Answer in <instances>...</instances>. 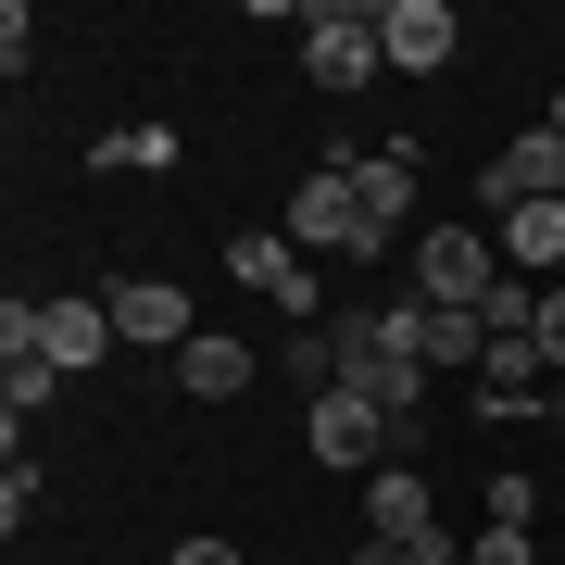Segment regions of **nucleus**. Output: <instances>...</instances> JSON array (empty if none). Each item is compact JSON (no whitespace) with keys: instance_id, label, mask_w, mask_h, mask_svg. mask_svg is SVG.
Returning <instances> with one entry per match:
<instances>
[{"instance_id":"f257e3e1","label":"nucleus","mask_w":565,"mask_h":565,"mask_svg":"<svg viewBox=\"0 0 565 565\" xmlns=\"http://www.w3.org/2000/svg\"><path fill=\"white\" fill-rule=\"evenodd\" d=\"M340 327V377L352 390H377L390 427H415L427 415V352H415V302H390V315H327Z\"/></svg>"},{"instance_id":"f03ea898","label":"nucleus","mask_w":565,"mask_h":565,"mask_svg":"<svg viewBox=\"0 0 565 565\" xmlns=\"http://www.w3.org/2000/svg\"><path fill=\"white\" fill-rule=\"evenodd\" d=\"M0 352H51L63 377H88V364L126 352V340H114V302H102V289H51V302H0Z\"/></svg>"},{"instance_id":"7ed1b4c3","label":"nucleus","mask_w":565,"mask_h":565,"mask_svg":"<svg viewBox=\"0 0 565 565\" xmlns=\"http://www.w3.org/2000/svg\"><path fill=\"white\" fill-rule=\"evenodd\" d=\"M277 226H289V252H302V264H364V252H390V239H377V214H364V189H352V177H327V163L289 189V214H277Z\"/></svg>"},{"instance_id":"20e7f679","label":"nucleus","mask_w":565,"mask_h":565,"mask_svg":"<svg viewBox=\"0 0 565 565\" xmlns=\"http://www.w3.org/2000/svg\"><path fill=\"white\" fill-rule=\"evenodd\" d=\"M377 0H302V76L327 88V102H352L364 76H377Z\"/></svg>"},{"instance_id":"39448f33","label":"nucleus","mask_w":565,"mask_h":565,"mask_svg":"<svg viewBox=\"0 0 565 565\" xmlns=\"http://www.w3.org/2000/svg\"><path fill=\"white\" fill-rule=\"evenodd\" d=\"M302 440H315L327 478H377V465H390V403L340 377V390H315V403H302Z\"/></svg>"},{"instance_id":"423d86ee","label":"nucleus","mask_w":565,"mask_h":565,"mask_svg":"<svg viewBox=\"0 0 565 565\" xmlns=\"http://www.w3.org/2000/svg\"><path fill=\"white\" fill-rule=\"evenodd\" d=\"M364 541H403L415 565H465V541H440V490H427V465H377V478H364Z\"/></svg>"},{"instance_id":"0eeeda50","label":"nucleus","mask_w":565,"mask_h":565,"mask_svg":"<svg viewBox=\"0 0 565 565\" xmlns=\"http://www.w3.org/2000/svg\"><path fill=\"white\" fill-rule=\"evenodd\" d=\"M490 289H503V252H490V226H427V239H415V302L478 315Z\"/></svg>"},{"instance_id":"6e6552de","label":"nucleus","mask_w":565,"mask_h":565,"mask_svg":"<svg viewBox=\"0 0 565 565\" xmlns=\"http://www.w3.org/2000/svg\"><path fill=\"white\" fill-rule=\"evenodd\" d=\"M102 302H114V340L126 352H163V364H177L189 340H202V302H189L177 277H114Z\"/></svg>"},{"instance_id":"1a4fd4ad","label":"nucleus","mask_w":565,"mask_h":565,"mask_svg":"<svg viewBox=\"0 0 565 565\" xmlns=\"http://www.w3.org/2000/svg\"><path fill=\"white\" fill-rule=\"evenodd\" d=\"M478 202H490V214H515V202H565V139H553V114L478 163Z\"/></svg>"},{"instance_id":"9d476101","label":"nucleus","mask_w":565,"mask_h":565,"mask_svg":"<svg viewBox=\"0 0 565 565\" xmlns=\"http://www.w3.org/2000/svg\"><path fill=\"white\" fill-rule=\"evenodd\" d=\"M490 252H503V277L553 289V277H565V202H515V214H490Z\"/></svg>"},{"instance_id":"9b49d317","label":"nucleus","mask_w":565,"mask_h":565,"mask_svg":"<svg viewBox=\"0 0 565 565\" xmlns=\"http://www.w3.org/2000/svg\"><path fill=\"white\" fill-rule=\"evenodd\" d=\"M452 39H465V25H452V0H377V51L403 63V76H440Z\"/></svg>"},{"instance_id":"f8f14e48","label":"nucleus","mask_w":565,"mask_h":565,"mask_svg":"<svg viewBox=\"0 0 565 565\" xmlns=\"http://www.w3.org/2000/svg\"><path fill=\"white\" fill-rule=\"evenodd\" d=\"M252 377H264V352H252V340H226V327H202V340L177 352V390H189V403H239Z\"/></svg>"},{"instance_id":"ddd939ff","label":"nucleus","mask_w":565,"mask_h":565,"mask_svg":"<svg viewBox=\"0 0 565 565\" xmlns=\"http://www.w3.org/2000/svg\"><path fill=\"white\" fill-rule=\"evenodd\" d=\"M415 352H427V377H465V390H478V364H490V315H440V302H415Z\"/></svg>"},{"instance_id":"4468645a","label":"nucleus","mask_w":565,"mask_h":565,"mask_svg":"<svg viewBox=\"0 0 565 565\" xmlns=\"http://www.w3.org/2000/svg\"><path fill=\"white\" fill-rule=\"evenodd\" d=\"M352 189H364V214H377V239H403V226H415V151H403V139L364 151V163H352Z\"/></svg>"},{"instance_id":"2eb2a0df","label":"nucleus","mask_w":565,"mask_h":565,"mask_svg":"<svg viewBox=\"0 0 565 565\" xmlns=\"http://www.w3.org/2000/svg\"><path fill=\"white\" fill-rule=\"evenodd\" d=\"M226 277L264 289V302H289V289H302V252H289V226H252V239H226Z\"/></svg>"},{"instance_id":"dca6fc26","label":"nucleus","mask_w":565,"mask_h":565,"mask_svg":"<svg viewBox=\"0 0 565 565\" xmlns=\"http://www.w3.org/2000/svg\"><path fill=\"white\" fill-rule=\"evenodd\" d=\"M63 403V364L51 352H0V415H13V440H25V415H51Z\"/></svg>"},{"instance_id":"f3484780","label":"nucleus","mask_w":565,"mask_h":565,"mask_svg":"<svg viewBox=\"0 0 565 565\" xmlns=\"http://www.w3.org/2000/svg\"><path fill=\"white\" fill-rule=\"evenodd\" d=\"M277 377L302 390V403H315V390H340V327H289V340H277Z\"/></svg>"},{"instance_id":"a211bd4d","label":"nucleus","mask_w":565,"mask_h":565,"mask_svg":"<svg viewBox=\"0 0 565 565\" xmlns=\"http://www.w3.org/2000/svg\"><path fill=\"white\" fill-rule=\"evenodd\" d=\"M88 163L102 177H163L177 163V126H114V139H88Z\"/></svg>"},{"instance_id":"6ab92c4d","label":"nucleus","mask_w":565,"mask_h":565,"mask_svg":"<svg viewBox=\"0 0 565 565\" xmlns=\"http://www.w3.org/2000/svg\"><path fill=\"white\" fill-rule=\"evenodd\" d=\"M25 63H39V13H25V0H13V13H0V76L25 88Z\"/></svg>"},{"instance_id":"aec40b11","label":"nucleus","mask_w":565,"mask_h":565,"mask_svg":"<svg viewBox=\"0 0 565 565\" xmlns=\"http://www.w3.org/2000/svg\"><path fill=\"white\" fill-rule=\"evenodd\" d=\"M541 515V490H527V465H503V478H490V527H527Z\"/></svg>"},{"instance_id":"412c9836","label":"nucleus","mask_w":565,"mask_h":565,"mask_svg":"<svg viewBox=\"0 0 565 565\" xmlns=\"http://www.w3.org/2000/svg\"><path fill=\"white\" fill-rule=\"evenodd\" d=\"M25 515H39V465L13 452V465H0V527H25Z\"/></svg>"},{"instance_id":"4be33fe9","label":"nucleus","mask_w":565,"mask_h":565,"mask_svg":"<svg viewBox=\"0 0 565 565\" xmlns=\"http://www.w3.org/2000/svg\"><path fill=\"white\" fill-rule=\"evenodd\" d=\"M465 565H541V553H527V527H478V541H465Z\"/></svg>"},{"instance_id":"5701e85b","label":"nucleus","mask_w":565,"mask_h":565,"mask_svg":"<svg viewBox=\"0 0 565 565\" xmlns=\"http://www.w3.org/2000/svg\"><path fill=\"white\" fill-rule=\"evenodd\" d=\"M527 340H541V364H565V277L541 289V327H527Z\"/></svg>"},{"instance_id":"b1692460","label":"nucleus","mask_w":565,"mask_h":565,"mask_svg":"<svg viewBox=\"0 0 565 565\" xmlns=\"http://www.w3.org/2000/svg\"><path fill=\"white\" fill-rule=\"evenodd\" d=\"M163 565H239V541H177Z\"/></svg>"},{"instance_id":"393cba45","label":"nucleus","mask_w":565,"mask_h":565,"mask_svg":"<svg viewBox=\"0 0 565 565\" xmlns=\"http://www.w3.org/2000/svg\"><path fill=\"white\" fill-rule=\"evenodd\" d=\"M340 565H415V553H403V541H352Z\"/></svg>"},{"instance_id":"a878e982","label":"nucleus","mask_w":565,"mask_h":565,"mask_svg":"<svg viewBox=\"0 0 565 565\" xmlns=\"http://www.w3.org/2000/svg\"><path fill=\"white\" fill-rule=\"evenodd\" d=\"M553 139H565V88H553Z\"/></svg>"}]
</instances>
